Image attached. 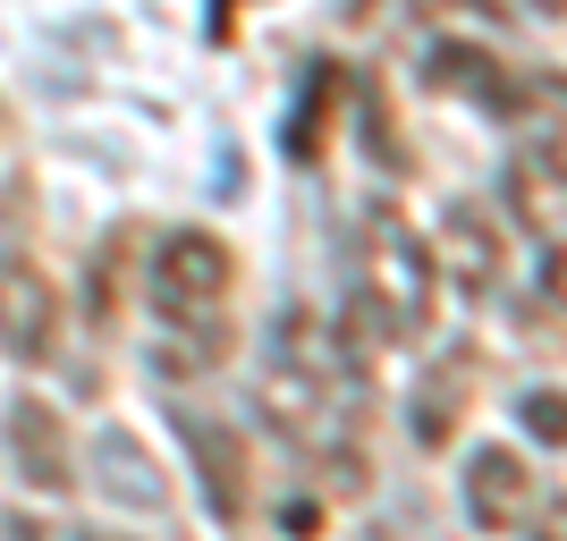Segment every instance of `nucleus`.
<instances>
[{
    "label": "nucleus",
    "instance_id": "f257e3e1",
    "mask_svg": "<svg viewBox=\"0 0 567 541\" xmlns=\"http://www.w3.org/2000/svg\"><path fill=\"white\" fill-rule=\"evenodd\" d=\"M432 296H441L432 246L406 229L399 212H373L364 220V296H355V305L381 322V339H424Z\"/></svg>",
    "mask_w": 567,
    "mask_h": 541
},
{
    "label": "nucleus",
    "instance_id": "f03ea898",
    "mask_svg": "<svg viewBox=\"0 0 567 541\" xmlns=\"http://www.w3.org/2000/svg\"><path fill=\"white\" fill-rule=\"evenodd\" d=\"M229 288H237V254L213 229H169L153 246V305L169 330H229Z\"/></svg>",
    "mask_w": 567,
    "mask_h": 541
},
{
    "label": "nucleus",
    "instance_id": "7ed1b4c3",
    "mask_svg": "<svg viewBox=\"0 0 567 541\" xmlns=\"http://www.w3.org/2000/svg\"><path fill=\"white\" fill-rule=\"evenodd\" d=\"M255 406L271 415V431H288V440H331V424H339V381H331V355L313 347V322L288 313L280 347H271V364H262Z\"/></svg>",
    "mask_w": 567,
    "mask_h": 541
},
{
    "label": "nucleus",
    "instance_id": "20e7f679",
    "mask_svg": "<svg viewBox=\"0 0 567 541\" xmlns=\"http://www.w3.org/2000/svg\"><path fill=\"white\" fill-rule=\"evenodd\" d=\"M543 508V474L525 466L517 448H474L466 457V517L483 533H508V524H534Z\"/></svg>",
    "mask_w": 567,
    "mask_h": 541
},
{
    "label": "nucleus",
    "instance_id": "39448f33",
    "mask_svg": "<svg viewBox=\"0 0 567 541\" xmlns=\"http://www.w3.org/2000/svg\"><path fill=\"white\" fill-rule=\"evenodd\" d=\"M178 440L195 457V482H204V508L220 524L246 517V448H237V424H213V415H178Z\"/></svg>",
    "mask_w": 567,
    "mask_h": 541
},
{
    "label": "nucleus",
    "instance_id": "423d86ee",
    "mask_svg": "<svg viewBox=\"0 0 567 541\" xmlns=\"http://www.w3.org/2000/svg\"><path fill=\"white\" fill-rule=\"evenodd\" d=\"M51 339H60V296H51V280L34 262H0V347L34 364V355H51Z\"/></svg>",
    "mask_w": 567,
    "mask_h": 541
},
{
    "label": "nucleus",
    "instance_id": "0eeeda50",
    "mask_svg": "<svg viewBox=\"0 0 567 541\" xmlns=\"http://www.w3.org/2000/svg\"><path fill=\"white\" fill-rule=\"evenodd\" d=\"M499 262H508V237L492 229V212H483V204H457V212H441V246H432V271H450L466 296H483V288L499 280Z\"/></svg>",
    "mask_w": 567,
    "mask_h": 541
},
{
    "label": "nucleus",
    "instance_id": "6e6552de",
    "mask_svg": "<svg viewBox=\"0 0 567 541\" xmlns=\"http://www.w3.org/2000/svg\"><path fill=\"white\" fill-rule=\"evenodd\" d=\"M9 457H18V474L34 482V491H69V482H76L69 424H60L43 398H18V406H9Z\"/></svg>",
    "mask_w": 567,
    "mask_h": 541
},
{
    "label": "nucleus",
    "instance_id": "1a4fd4ad",
    "mask_svg": "<svg viewBox=\"0 0 567 541\" xmlns=\"http://www.w3.org/2000/svg\"><path fill=\"white\" fill-rule=\"evenodd\" d=\"M424 76H432V94H474V102H492L499 118H517V102H525V76H508L492 51H474V43H432Z\"/></svg>",
    "mask_w": 567,
    "mask_h": 541
},
{
    "label": "nucleus",
    "instance_id": "9d476101",
    "mask_svg": "<svg viewBox=\"0 0 567 541\" xmlns=\"http://www.w3.org/2000/svg\"><path fill=\"white\" fill-rule=\"evenodd\" d=\"M94 466H102V491H111V499H127V508H162V482H153V457H144V440H136V431H102V440H94Z\"/></svg>",
    "mask_w": 567,
    "mask_h": 541
},
{
    "label": "nucleus",
    "instance_id": "9b49d317",
    "mask_svg": "<svg viewBox=\"0 0 567 541\" xmlns=\"http://www.w3.org/2000/svg\"><path fill=\"white\" fill-rule=\"evenodd\" d=\"M517 118L543 136V169L550 178H567V76H534L517 102Z\"/></svg>",
    "mask_w": 567,
    "mask_h": 541
},
{
    "label": "nucleus",
    "instance_id": "f8f14e48",
    "mask_svg": "<svg viewBox=\"0 0 567 541\" xmlns=\"http://www.w3.org/2000/svg\"><path fill=\"white\" fill-rule=\"evenodd\" d=\"M457 398H466V373H450V381H424V389H415V440H424V448H441V440L457 431V415H466Z\"/></svg>",
    "mask_w": 567,
    "mask_h": 541
},
{
    "label": "nucleus",
    "instance_id": "ddd939ff",
    "mask_svg": "<svg viewBox=\"0 0 567 541\" xmlns=\"http://www.w3.org/2000/svg\"><path fill=\"white\" fill-rule=\"evenodd\" d=\"M331 94H339V69H331V60H313V94L297 102V118H288V153H297V162L322 153V111H331Z\"/></svg>",
    "mask_w": 567,
    "mask_h": 541
},
{
    "label": "nucleus",
    "instance_id": "4468645a",
    "mask_svg": "<svg viewBox=\"0 0 567 541\" xmlns=\"http://www.w3.org/2000/svg\"><path fill=\"white\" fill-rule=\"evenodd\" d=\"M220 355H229V330H169L162 339V355H153V364H162V373H213Z\"/></svg>",
    "mask_w": 567,
    "mask_h": 541
},
{
    "label": "nucleus",
    "instance_id": "2eb2a0df",
    "mask_svg": "<svg viewBox=\"0 0 567 541\" xmlns=\"http://www.w3.org/2000/svg\"><path fill=\"white\" fill-rule=\"evenodd\" d=\"M517 424L534 431L543 448H567V389H525V398H517Z\"/></svg>",
    "mask_w": 567,
    "mask_h": 541
},
{
    "label": "nucleus",
    "instance_id": "dca6fc26",
    "mask_svg": "<svg viewBox=\"0 0 567 541\" xmlns=\"http://www.w3.org/2000/svg\"><path fill=\"white\" fill-rule=\"evenodd\" d=\"M0 541H94V533H76V524H34V517H9V524H0Z\"/></svg>",
    "mask_w": 567,
    "mask_h": 541
},
{
    "label": "nucleus",
    "instance_id": "f3484780",
    "mask_svg": "<svg viewBox=\"0 0 567 541\" xmlns=\"http://www.w3.org/2000/svg\"><path fill=\"white\" fill-rule=\"evenodd\" d=\"M543 296H550V305H567V237H550V246H543Z\"/></svg>",
    "mask_w": 567,
    "mask_h": 541
},
{
    "label": "nucleus",
    "instance_id": "a211bd4d",
    "mask_svg": "<svg viewBox=\"0 0 567 541\" xmlns=\"http://www.w3.org/2000/svg\"><path fill=\"white\" fill-rule=\"evenodd\" d=\"M313 524H322V508H313V499H288V508H280V533H297V541H306Z\"/></svg>",
    "mask_w": 567,
    "mask_h": 541
},
{
    "label": "nucleus",
    "instance_id": "6ab92c4d",
    "mask_svg": "<svg viewBox=\"0 0 567 541\" xmlns=\"http://www.w3.org/2000/svg\"><path fill=\"white\" fill-rule=\"evenodd\" d=\"M534 541H567V499H550V508H534Z\"/></svg>",
    "mask_w": 567,
    "mask_h": 541
}]
</instances>
